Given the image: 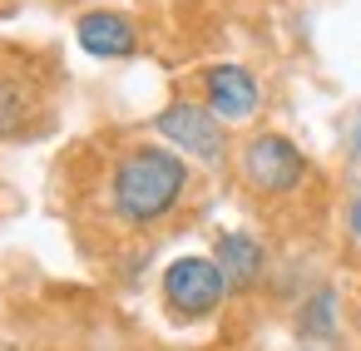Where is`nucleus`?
I'll return each mask as SVG.
<instances>
[{"instance_id":"f257e3e1","label":"nucleus","mask_w":361,"mask_h":351,"mask_svg":"<svg viewBox=\"0 0 361 351\" xmlns=\"http://www.w3.org/2000/svg\"><path fill=\"white\" fill-rule=\"evenodd\" d=\"M188 159L169 144H129L109 168V213L129 233L159 228L188 193Z\"/></svg>"},{"instance_id":"20e7f679","label":"nucleus","mask_w":361,"mask_h":351,"mask_svg":"<svg viewBox=\"0 0 361 351\" xmlns=\"http://www.w3.org/2000/svg\"><path fill=\"white\" fill-rule=\"evenodd\" d=\"M159 292H164V307L178 321H203L228 302V277L213 257H173L164 267Z\"/></svg>"},{"instance_id":"9b49d317","label":"nucleus","mask_w":361,"mask_h":351,"mask_svg":"<svg viewBox=\"0 0 361 351\" xmlns=\"http://www.w3.org/2000/svg\"><path fill=\"white\" fill-rule=\"evenodd\" d=\"M346 149H351V159H361V114L351 119V139H346Z\"/></svg>"},{"instance_id":"7ed1b4c3","label":"nucleus","mask_w":361,"mask_h":351,"mask_svg":"<svg viewBox=\"0 0 361 351\" xmlns=\"http://www.w3.org/2000/svg\"><path fill=\"white\" fill-rule=\"evenodd\" d=\"M154 134L173 149V154H183V159H193V164H223L228 159V124L203 104V99H173V104H164L159 114H154Z\"/></svg>"},{"instance_id":"f03ea898","label":"nucleus","mask_w":361,"mask_h":351,"mask_svg":"<svg viewBox=\"0 0 361 351\" xmlns=\"http://www.w3.org/2000/svg\"><path fill=\"white\" fill-rule=\"evenodd\" d=\"M238 173H243V183L252 188V193H262V198H287V193H297L302 183H307V173H312V159L287 139V134H252L247 144H243V154H238Z\"/></svg>"},{"instance_id":"6e6552de","label":"nucleus","mask_w":361,"mask_h":351,"mask_svg":"<svg viewBox=\"0 0 361 351\" xmlns=\"http://www.w3.org/2000/svg\"><path fill=\"white\" fill-rule=\"evenodd\" d=\"M40 114V90L11 70H0V139H20L35 129Z\"/></svg>"},{"instance_id":"39448f33","label":"nucleus","mask_w":361,"mask_h":351,"mask_svg":"<svg viewBox=\"0 0 361 351\" xmlns=\"http://www.w3.org/2000/svg\"><path fill=\"white\" fill-rule=\"evenodd\" d=\"M203 104L223 124H247L262 109V85H257V75L247 65L223 60V65H208L203 70Z\"/></svg>"},{"instance_id":"0eeeda50","label":"nucleus","mask_w":361,"mask_h":351,"mask_svg":"<svg viewBox=\"0 0 361 351\" xmlns=\"http://www.w3.org/2000/svg\"><path fill=\"white\" fill-rule=\"evenodd\" d=\"M213 262L223 267L228 292H247V287H257V277H262V267H267V247H262L252 233L238 228V233H223V238H218Z\"/></svg>"},{"instance_id":"423d86ee","label":"nucleus","mask_w":361,"mask_h":351,"mask_svg":"<svg viewBox=\"0 0 361 351\" xmlns=\"http://www.w3.org/2000/svg\"><path fill=\"white\" fill-rule=\"evenodd\" d=\"M75 40L94 60H129L139 55V25L119 11H85L75 20Z\"/></svg>"},{"instance_id":"9d476101","label":"nucleus","mask_w":361,"mask_h":351,"mask_svg":"<svg viewBox=\"0 0 361 351\" xmlns=\"http://www.w3.org/2000/svg\"><path fill=\"white\" fill-rule=\"evenodd\" d=\"M346 228L361 238V193H356V198H351V208H346Z\"/></svg>"},{"instance_id":"1a4fd4ad","label":"nucleus","mask_w":361,"mask_h":351,"mask_svg":"<svg viewBox=\"0 0 361 351\" xmlns=\"http://www.w3.org/2000/svg\"><path fill=\"white\" fill-rule=\"evenodd\" d=\"M297 326H302V336H312V341H331V336H336V292H331V287L312 292V297L302 302Z\"/></svg>"}]
</instances>
